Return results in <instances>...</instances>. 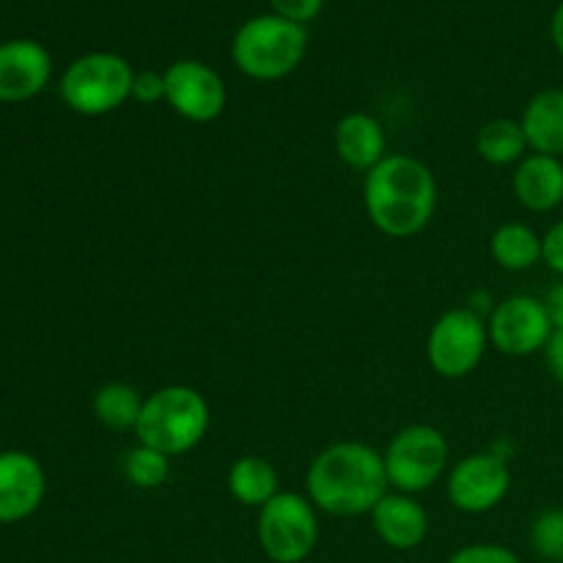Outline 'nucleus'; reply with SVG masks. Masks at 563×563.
Segmentation results:
<instances>
[{"label":"nucleus","mask_w":563,"mask_h":563,"mask_svg":"<svg viewBox=\"0 0 563 563\" xmlns=\"http://www.w3.org/2000/svg\"><path fill=\"white\" fill-rule=\"evenodd\" d=\"M489 346L509 357H528L544 352L553 324L544 300L533 295H511L500 300L487 317Z\"/></svg>","instance_id":"obj_10"},{"label":"nucleus","mask_w":563,"mask_h":563,"mask_svg":"<svg viewBox=\"0 0 563 563\" xmlns=\"http://www.w3.org/2000/svg\"><path fill=\"white\" fill-rule=\"evenodd\" d=\"M440 190L432 168L412 154H388L363 176V207L379 234L412 240L432 223Z\"/></svg>","instance_id":"obj_1"},{"label":"nucleus","mask_w":563,"mask_h":563,"mask_svg":"<svg viewBox=\"0 0 563 563\" xmlns=\"http://www.w3.org/2000/svg\"><path fill=\"white\" fill-rule=\"evenodd\" d=\"M388 484L396 493L421 495L451 471V445L438 427L410 423L383 451Z\"/></svg>","instance_id":"obj_6"},{"label":"nucleus","mask_w":563,"mask_h":563,"mask_svg":"<svg viewBox=\"0 0 563 563\" xmlns=\"http://www.w3.org/2000/svg\"><path fill=\"white\" fill-rule=\"evenodd\" d=\"M209 427H212V410L201 390L192 385H163L143 401L135 438L137 443L176 460L198 449Z\"/></svg>","instance_id":"obj_3"},{"label":"nucleus","mask_w":563,"mask_h":563,"mask_svg":"<svg viewBox=\"0 0 563 563\" xmlns=\"http://www.w3.org/2000/svg\"><path fill=\"white\" fill-rule=\"evenodd\" d=\"M531 548L539 559L563 563V509H544L531 522Z\"/></svg>","instance_id":"obj_23"},{"label":"nucleus","mask_w":563,"mask_h":563,"mask_svg":"<svg viewBox=\"0 0 563 563\" xmlns=\"http://www.w3.org/2000/svg\"><path fill=\"white\" fill-rule=\"evenodd\" d=\"M132 102L137 104H159L165 102V71L141 69L132 80Z\"/></svg>","instance_id":"obj_25"},{"label":"nucleus","mask_w":563,"mask_h":563,"mask_svg":"<svg viewBox=\"0 0 563 563\" xmlns=\"http://www.w3.org/2000/svg\"><path fill=\"white\" fill-rule=\"evenodd\" d=\"M520 124L531 152L563 159V88L533 93L522 110Z\"/></svg>","instance_id":"obj_17"},{"label":"nucleus","mask_w":563,"mask_h":563,"mask_svg":"<svg viewBox=\"0 0 563 563\" xmlns=\"http://www.w3.org/2000/svg\"><path fill=\"white\" fill-rule=\"evenodd\" d=\"M333 146L341 163L350 165L352 170H361V174H368L374 165L388 157L385 126L379 124V119H374L372 113H363V110L341 115L333 132Z\"/></svg>","instance_id":"obj_16"},{"label":"nucleus","mask_w":563,"mask_h":563,"mask_svg":"<svg viewBox=\"0 0 563 563\" xmlns=\"http://www.w3.org/2000/svg\"><path fill=\"white\" fill-rule=\"evenodd\" d=\"M165 104L192 124H209L223 115L229 91L218 71L196 58H181L165 69Z\"/></svg>","instance_id":"obj_9"},{"label":"nucleus","mask_w":563,"mask_h":563,"mask_svg":"<svg viewBox=\"0 0 563 563\" xmlns=\"http://www.w3.org/2000/svg\"><path fill=\"white\" fill-rule=\"evenodd\" d=\"M544 308H548V317H550V324H553V330H563V280L544 295Z\"/></svg>","instance_id":"obj_29"},{"label":"nucleus","mask_w":563,"mask_h":563,"mask_svg":"<svg viewBox=\"0 0 563 563\" xmlns=\"http://www.w3.org/2000/svg\"><path fill=\"white\" fill-rule=\"evenodd\" d=\"M269 5H273L275 14L284 16V20L297 22V25H308V22L319 16L324 0H269Z\"/></svg>","instance_id":"obj_26"},{"label":"nucleus","mask_w":563,"mask_h":563,"mask_svg":"<svg viewBox=\"0 0 563 563\" xmlns=\"http://www.w3.org/2000/svg\"><path fill=\"white\" fill-rule=\"evenodd\" d=\"M278 482L280 478L273 462L258 454L240 456L229 467V476H225L229 495L240 506H247V509H262V506H267L280 493Z\"/></svg>","instance_id":"obj_18"},{"label":"nucleus","mask_w":563,"mask_h":563,"mask_svg":"<svg viewBox=\"0 0 563 563\" xmlns=\"http://www.w3.org/2000/svg\"><path fill=\"white\" fill-rule=\"evenodd\" d=\"M489 350L487 319L471 308H451L429 328L427 361L438 377L465 379L482 366Z\"/></svg>","instance_id":"obj_8"},{"label":"nucleus","mask_w":563,"mask_h":563,"mask_svg":"<svg viewBox=\"0 0 563 563\" xmlns=\"http://www.w3.org/2000/svg\"><path fill=\"white\" fill-rule=\"evenodd\" d=\"M308 53L306 25L278 14L247 20L231 42V60L251 80L273 82L289 77Z\"/></svg>","instance_id":"obj_4"},{"label":"nucleus","mask_w":563,"mask_h":563,"mask_svg":"<svg viewBox=\"0 0 563 563\" xmlns=\"http://www.w3.org/2000/svg\"><path fill=\"white\" fill-rule=\"evenodd\" d=\"M256 537L273 563H302L317 550L319 509L295 489H280L258 509Z\"/></svg>","instance_id":"obj_7"},{"label":"nucleus","mask_w":563,"mask_h":563,"mask_svg":"<svg viewBox=\"0 0 563 563\" xmlns=\"http://www.w3.org/2000/svg\"><path fill=\"white\" fill-rule=\"evenodd\" d=\"M511 489L509 462L489 451L467 454L445 476V495L454 509L465 515H487L498 509Z\"/></svg>","instance_id":"obj_11"},{"label":"nucleus","mask_w":563,"mask_h":563,"mask_svg":"<svg viewBox=\"0 0 563 563\" xmlns=\"http://www.w3.org/2000/svg\"><path fill=\"white\" fill-rule=\"evenodd\" d=\"M511 190L528 212H553L563 203V159L531 152L515 165Z\"/></svg>","instance_id":"obj_15"},{"label":"nucleus","mask_w":563,"mask_h":563,"mask_svg":"<svg viewBox=\"0 0 563 563\" xmlns=\"http://www.w3.org/2000/svg\"><path fill=\"white\" fill-rule=\"evenodd\" d=\"M132 80H135V69L124 55L97 49L66 66L58 91L71 113L102 119L130 102Z\"/></svg>","instance_id":"obj_5"},{"label":"nucleus","mask_w":563,"mask_h":563,"mask_svg":"<svg viewBox=\"0 0 563 563\" xmlns=\"http://www.w3.org/2000/svg\"><path fill=\"white\" fill-rule=\"evenodd\" d=\"M544 361H548V368L555 383L563 385V330H553L548 346H544Z\"/></svg>","instance_id":"obj_28"},{"label":"nucleus","mask_w":563,"mask_h":563,"mask_svg":"<svg viewBox=\"0 0 563 563\" xmlns=\"http://www.w3.org/2000/svg\"><path fill=\"white\" fill-rule=\"evenodd\" d=\"M489 256L500 269L526 273L542 264V234L533 225L511 220L498 225L489 236Z\"/></svg>","instance_id":"obj_19"},{"label":"nucleus","mask_w":563,"mask_h":563,"mask_svg":"<svg viewBox=\"0 0 563 563\" xmlns=\"http://www.w3.org/2000/svg\"><path fill=\"white\" fill-rule=\"evenodd\" d=\"M143 401H146V396H141V390H137L135 385L104 383L102 388H97V394H93L91 410L93 418H97L104 429H113V432H135Z\"/></svg>","instance_id":"obj_21"},{"label":"nucleus","mask_w":563,"mask_h":563,"mask_svg":"<svg viewBox=\"0 0 563 563\" xmlns=\"http://www.w3.org/2000/svg\"><path fill=\"white\" fill-rule=\"evenodd\" d=\"M170 456L137 443L124 456V478L137 489H159L170 478Z\"/></svg>","instance_id":"obj_22"},{"label":"nucleus","mask_w":563,"mask_h":563,"mask_svg":"<svg viewBox=\"0 0 563 563\" xmlns=\"http://www.w3.org/2000/svg\"><path fill=\"white\" fill-rule=\"evenodd\" d=\"M47 495V473L27 451H0V526H14L38 511Z\"/></svg>","instance_id":"obj_12"},{"label":"nucleus","mask_w":563,"mask_h":563,"mask_svg":"<svg viewBox=\"0 0 563 563\" xmlns=\"http://www.w3.org/2000/svg\"><path fill=\"white\" fill-rule=\"evenodd\" d=\"M550 38H553L555 49L563 55V3L555 9L553 20H550Z\"/></svg>","instance_id":"obj_30"},{"label":"nucleus","mask_w":563,"mask_h":563,"mask_svg":"<svg viewBox=\"0 0 563 563\" xmlns=\"http://www.w3.org/2000/svg\"><path fill=\"white\" fill-rule=\"evenodd\" d=\"M449 563H522L515 550L504 548V544L482 542V544H467V548L456 550Z\"/></svg>","instance_id":"obj_24"},{"label":"nucleus","mask_w":563,"mask_h":563,"mask_svg":"<svg viewBox=\"0 0 563 563\" xmlns=\"http://www.w3.org/2000/svg\"><path fill=\"white\" fill-rule=\"evenodd\" d=\"M476 152L484 163L506 168V165H517L520 159H526L531 154V146H528L520 119H493L478 130Z\"/></svg>","instance_id":"obj_20"},{"label":"nucleus","mask_w":563,"mask_h":563,"mask_svg":"<svg viewBox=\"0 0 563 563\" xmlns=\"http://www.w3.org/2000/svg\"><path fill=\"white\" fill-rule=\"evenodd\" d=\"M368 517L379 542L401 553L421 548L429 537V515L423 504H418V495L388 489Z\"/></svg>","instance_id":"obj_14"},{"label":"nucleus","mask_w":563,"mask_h":563,"mask_svg":"<svg viewBox=\"0 0 563 563\" xmlns=\"http://www.w3.org/2000/svg\"><path fill=\"white\" fill-rule=\"evenodd\" d=\"M53 77V58L36 38L0 42V102L20 104L38 97Z\"/></svg>","instance_id":"obj_13"},{"label":"nucleus","mask_w":563,"mask_h":563,"mask_svg":"<svg viewBox=\"0 0 563 563\" xmlns=\"http://www.w3.org/2000/svg\"><path fill=\"white\" fill-rule=\"evenodd\" d=\"M542 264H548L563 278V220L550 225L548 234H542Z\"/></svg>","instance_id":"obj_27"},{"label":"nucleus","mask_w":563,"mask_h":563,"mask_svg":"<svg viewBox=\"0 0 563 563\" xmlns=\"http://www.w3.org/2000/svg\"><path fill=\"white\" fill-rule=\"evenodd\" d=\"M388 489L383 451L357 440L322 449L306 473V495L330 517L372 515Z\"/></svg>","instance_id":"obj_2"}]
</instances>
